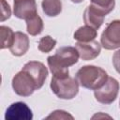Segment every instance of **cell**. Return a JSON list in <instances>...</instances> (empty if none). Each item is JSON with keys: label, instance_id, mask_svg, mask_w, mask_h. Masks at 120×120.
Instances as JSON below:
<instances>
[{"label": "cell", "instance_id": "6da1fadb", "mask_svg": "<svg viewBox=\"0 0 120 120\" xmlns=\"http://www.w3.org/2000/svg\"><path fill=\"white\" fill-rule=\"evenodd\" d=\"M79 57V52L75 47L65 46L58 48L53 55L48 56L47 63L54 77L63 78L69 76L68 67L75 65Z\"/></svg>", "mask_w": 120, "mask_h": 120}, {"label": "cell", "instance_id": "7a4b0ae2", "mask_svg": "<svg viewBox=\"0 0 120 120\" xmlns=\"http://www.w3.org/2000/svg\"><path fill=\"white\" fill-rule=\"evenodd\" d=\"M75 79L82 87L90 90H96L100 88L106 82L108 74L103 68L99 67L87 65L82 67L77 71Z\"/></svg>", "mask_w": 120, "mask_h": 120}, {"label": "cell", "instance_id": "3957f363", "mask_svg": "<svg viewBox=\"0 0 120 120\" xmlns=\"http://www.w3.org/2000/svg\"><path fill=\"white\" fill-rule=\"evenodd\" d=\"M50 87L61 99H72L79 92V83L77 80L70 76L63 78L52 76Z\"/></svg>", "mask_w": 120, "mask_h": 120}, {"label": "cell", "instance_id": "277c9868", "mask_svg": "<svg viewBox=\"0 0 120 120\" xmlns=\"http://www.w3.org/2000/svg\"><path fill=\"white\" fill-rule=\"evenodd\" d=\"M12 88L14 92L21 97H29L34 93L35 90L38 89L33 77L23 69L13 77Z\"/></svg>", "mask_w": 120, "mask_h": 120}, {"label": "cell", "instance_id": "5b68a950", "mask_svg": "<svg viewBox=\"0 0 120 120\" xmlns=\"http://www.w3.org/2000/svg\"><path fill=\"white\" fill-rule=\"evenodd\" d=\"M119 92V82L112 77H108L106 82L98 89L94 90L95 98L102 104L108 105L112 103Z\"/></svg>", "mask_w": 120, "mask_h": 120}, {"label": "cell", "instance_id": "8992f818", "mask_svg": "<svg viewBox=\"0 0 120 120\" xmlns=\"http://www.w3.org/2000/svg\"><path fill=\"white\" fill-rule=\"evenodd\" d=\"M101 45L106 50L120 48V20L111 22L101 34Z\"/></svg>", "mask_w": 120, "mask_h": 120}, {"label": "cell", "instance_id": "52a82bcc", "mask_svg": "<svg viewBox=\"0 0 120 120\" xmlns=\"http://www.w3.org/2000/svg\"><path fill=\"white\" fill-rule=\"evenodd\" d=\"M13 13L18 19L27 20L38 14L36 0H14Z\"/></svg>", "mask_w": 120, "mask_h": 120}, {"label": "cell", "instance_id": "ba28073f", "mask_svg": "<svg viewBox=\"0 0 120 120\" xmlns=\"http://www.w3.org/2000/svg\"><path fill=\"white\" fill-rule=\"evenodd\" d=\"M33 113L31 109L22 101L12 103L6 111V120H31Z\"/></svg>", "mask_w": 120, "mask_h": 120}, {"label": "cell", "instance_id": "9c48e42d", "mask_svg": "<svg viewBox=\"0 0 120 120\" xmlns=\"http://www.w3.org/2000/svg\"><path fill=\"white\" fill-rule=\"evenodd\" d=\"M22 69L27 71L33 77V79L37 82L38 89L43 86L48 77V69L43 63L38 61H30L23 66Z\"/></svg>", "mask_w": 120, "mask_h": 120}, {"label": "cell", "instance_id": "30bf717a", "mask_svg": "<svg viewBox=\"0 0 120 120\" xmlns=\"http://www.w3.org/2000/svg\"><path fill=\"white\" fill-rule=\"evenodd\" d=\"M75 48L79 52V56L84 61H89L97 58L101 51V45L95 39L88 42L77 41V43L75 44Z\"/></svg>", "mask_w": 120, "mask_h": 120}, {"label": "cell", "instance_id": "8fae6325", "mask_svg": "<svg viewBox=\"0 0 120 120\" xmlns=\"http://www.w3.org/2000/svg\"><path fill=\"white\" fill-rule=\"evenodd\" d=\"M105 16L106 15L104 13L89 5L83 12V21L86 25H89L98 30L102 25Z\"/></svg>", "mask_w": 120, "mask_h": 120}, {"label": "cell", "instance_id": "7c38bea8", "mask_svg": "<svg viewBox=\"0 0 120 120\" xmlns=\"http://www.w3.org/2000/svg\"><path fill=\"white\" fill-rule=\"evenodd\" d=\"M29 49V38L22 32L17 31L14 34V40L9 50L15 56H22L27 52Z\"/></svg>", "mask_w": 120, "mask_h": 120}, {"label": "cell", "instance_id": "4fadbf2b", "mask_svg": "<svg viewBox=\"0 0 120 120\" xmlns=\"http://www.w3.org/2000/svg\"><path fill=\"white\" fill-rule=\"evenodd\" d=\"M98 36V32L97 29L89 26V25H84V26H81L79 27L74 35L73 38L74 39H76L77 41H81V42H88L91 40H94Z\"/></svg>", "mask_w": 120, "mask_h": 120}, {"label": "cell", "instance_id": "5bb4252c", "mask_svg": "<svg viewBox=\"0 0 120 120\" xmlns=\"http://www.w3.org/2000/svg\"><path fill=\"white\" fill-rule=\"evenodd\" d=\"M41 7L43 12L48 17H55L62 11V3L60 0H43Z\"/></svg>", "mask_w": 120, "mask_h": 120}, {"label": "cell", "instance_id": "9a60e30c", "mask_svg": "<svg viewBox=\"0 0 120 120\" xmlns=\"http://www.w3.org/2000/svg\"><path fill=\"white\" fill-rule=\"evenodd\" d=\"M25 22H26L27 32L31 36H38L43 31V27H44L43 21L38 16V14L25 20Z\"/></svg>", "mask_w": 120, "mask_h": 120}, {"label": "cell", "instance_id": "2e32d148", "mask_svg": "<svg viewBox=\"0 0 120 120\" xmlns=\"http://www.w3.org/2000/svg\"><path fill=\"white\" fill-rule=\"evenodd\" d=\"M90 2L91 6H93L105 15L112 11L115 6V0H90Z\"/></svg>", "mask_w": 120, "mask_h": 120}, {"label": "cell", "instance_id": "e0dca14e", "mask_svg": "<svg viewBox=\"0 0 120 120\" xmlns=\"http://www.w3.org/2000/svg\"><path fill=\"white\" fill-rule=\"evenodd\" d=\"M1 35H2V45L1 49H6V48H10V46L13 43L14 40V32L10 27L1 25Z\"/></svg>", "mask_w": 120, "mask_h": 120}, {"label": "cell", "instance_id": "ac0fdd59", "mask_svg": "<svg viewBox=\"0 0 120 120\" xmlns=\"http://www.w3.org/2000/svg\"><path fill=\"white\" fill-rule=\"evenodd\" d=\"M56 45V40L51 36H45L38 41V50L44 53L50 52Z\"/></svg>", "mask_w": 120, "mask_h": 120}, {"label": "cell", "instance_id": "d6986e66", "mask_svg": "<svg viewBox=\"0 0 120 120\" xmlns=\"http://www.w3.org/2000/svg\"><path fill=\"white\" fill-rule=\"evenodd\" d=\"M68 118L73 119V116L70 115L66 111H62V110H56L46 117V119H68Z\"/></svg>", "mask_w": 120, "mask_h": 120}, {"label": "cell", "instance_id": "ffe728a7", "mask_svg": "<svg viewBox=\"0 0 120 120\" xmlns=\"http://www.w3.org/2000/svg\"><path fill=\"white\" fill-rule=\"evenodd\" d=\"M1 5H2V17H1V22H4L8 19H9L11 15V9L9 5L6 2V0H1Z\"/></svg>", "mask_w": 120, "mask_h": 120}, {"label": "cell", "instance_id": "44dd1931", "mask_svg": "<svg viewBox=\"0 0 120 120\" xmlns=\"http://www.w3.org/2000/svg\"><path fill=\"white\" fill-rule=\"evenodd\" d=\"M112 64L115 70L120 74V50L116 51L112 56Z\"/></svg>", "mask_w": 120, "mask_h": 120}, {"label": "cell", "instance_id": "7402d4cb", "mask_svg": "<svg viewBox=\"0 0 120 120\" xmlns=\"http://www.w3.org/2000/svg\"><path fill=\"white\" fill-rule=\"evenodd\" d=\"M70 1L73 2V3H77V4H78V3H82L83 0H70Z\"/></svg>", "mask_w": 120, "mask_h": 120}, {"label": "cell", "instance_id": "603a6c76", "mask_svg": "<svg viewBox=\"0 0 120 120\" xmlns=\"http://www.w3.org/2000/svg\"><path fill=\"white\" fill-rule=\"evenodd\" d=\"M119 105H120V102H119Z\"/></svg>", "mask_w": 120, "mask_h": 120}]
</instances>
